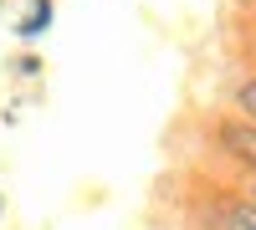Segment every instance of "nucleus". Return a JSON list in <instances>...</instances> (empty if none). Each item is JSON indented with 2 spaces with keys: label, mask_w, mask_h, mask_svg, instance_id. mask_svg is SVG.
Segmentation results:
<instances>
[{
  "label": "nucleus",
  "mask_w": 256,
  "mask_h": 230,
  "mask_svg": "<svg viewBox=\"0 0 256 230\" xmlns=\"http://www.w3.org/2000/svg\"><path fill=\"white\" fill-rule=\"evenodd\" d=\"M52 26H56V0H26L10 31H16V41H26V46H36V41L46 36Z\"/></svg>",
  "instance_id": "f257e3e1"
},
{
  "label": "nucleus",
  "mask_w": 256,
  "mask_h": 230,
  "mask_svg": "<svg viewBox=\"0 0 256 230\" xmlns=\"http://www.w3.org/2000/svg\"><path fill=\"white\" fill-rule=\"evenodd\" d=\"M230 108H236V118L256 123V77H236V87H230Z\"/></svg>",
  "instance_id": "f03ea898"
},
{
  "label": "nucleus",
  "mask_w": 256,
  "mask_h": 230,
  "mask_svg": "<svg viewBox=\"0 0 256 230\" xmlns=\"http://www.w3.org/2000/svg\"><path fill=\"white\" fill-rule=\"evenodd\" d=\"M41 72H46V61H41L36 51H20V56L10 61V77H20V82H36Z\"/></svg>",
  "instance_id": "7ed1b4c3"
},
{
  "label": "nucleus",
  "mask_w": 256,
  "mask_h": 230,
  "mask_svg": "<svg viewBox=\"0 0 256 230\" xmlns=\"http://www.w3.org/2000/svg\"><path fill=\"white\" fill-rule=\"evenodd\" d=\"M230 205H236V215H241V220L256 230V200H230Z\"/></svg>",
  "instance_id": "20e7f679"
},
{
  "label": "nucleus",
  "mask_w": 256,
  "mask_h": 230,
  "mask_svg": "<svg viewBox=\"0 0 256 230\" xmlns=\"http://www.w3.org/2000/svg\"><path fill=\"white\" fill-rule=\"evenodd\" d=\"M236 5H246V10H256V0H236Z\"/></svg>",
  "instance_id": "39448f33"
},
{
  "label": "nucleus",
  "mask_w": 256,
  "mask_h": 230,
  "mask_svg": "<svg viewBox=\"0 0 256 230\" xmlns=\"http://www.w3.org/2000/svg\"><path fill=\"white\" fill-rule=\"evenodd\" d=\"M0 220H6V195H0Z\"/></svg>",
  "instance_id": "423d86ee"
}]
</instances>
